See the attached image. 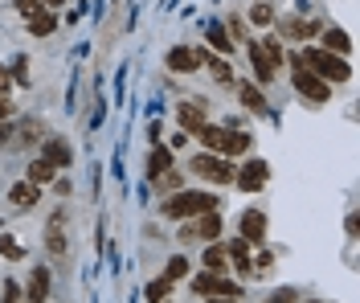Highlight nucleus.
<instances>
[{
	"label": "nucleus",
	"instance_id": "f257e3e1",
	"mask_svg": "<svg viewBox=\"0 0 360 303\" xmlns=\"http://www.w3.org/2000/svg\"><path fill=\"white\" fill-rule=\"evenodd\" d=\"M221 205L213 193H172L168 201H164V217H172V221H188V217H201V213H213Z\"/></svg>",
	"mask_w": 360,
	"mask_h": 303
},
{
	"label": "nucleus",
	"instance_id": "f03ea898",
	"mask_svg": "<svg viewBox=\"0 0 360 303\" xmlns=\"http://www.w3.org/2000/svg\"><path fill=\"white\" fill-rule=\"evenodd\" d=\"M299 66H307V70H311L315 78H323L328 86H332V82H348V78H352V66H348L344 58H336V53H323V49H307V53L299 58Z\"/></svg>",
	"mask_w": 360,
	"mask_h": 303
},
{
	"label": "nucleus",
	"instance_id": "7ed1b4c3",
	"mask_svg": "<svg viewBox=\"0 0 360 303\" xmlns=\"http://www.w3.org/2000/svg\"><path fill=\"white\" fill-rule=\"evenodd\" d=\"M201 181H209V185H233V164H225L221 156H213V152H197L193 156V164H188Z\"/></svg>",
	"mask_w": 360,
	"mask_h": 303
},
{
	"label": "nucleus",
	"instance_id": "20e7f679",
	"mask_svg": "<svg viewBox=\"0 0 360 303\" xmlns=\"http://www.w3.org/2000/svg\"><path fill=\"white\" fill-rule=\"evenodd\" d=\"M291 66H295L291 82H295V91L303 94V98H311V103H328V98H332V86H328L323 78H315L307 66H299V53L291 58Z\"/></svg>",
	"mask_w": 360,
	"mask_h": 303
},
{
	"label": "nucleus",
	"instance_id": "39448f33",
	"mask_svg": "<svg viewBox=\"0 0 360 303\" xmlns=\"http://www.w3.org/2000/svg\"><path fill=\"white\" fill-rule=\"evenodd\" d=\"M193 291L197 295H213V299H238L242 295V287L233 279H225V275H197L193 279Z\"/></svg>",
	"mask_w": 360,
	"mask_h": 303
},
{
	"label": "nucleus",
	"instance_id": "423d86ee",
	"mask_svg": "<svg viewBox=\"0 0 360 303\" xmlns=\"http://www.w3.org/2000/svg\"><path fill=\"white\" fill-rule=\"evenodd\" d=\"M266 181H270V164L266 160H246L238 172H233V185L246 188V193H258Z\"/></svg>",
	"mask_w": 360,
	"mask_h": 303
},
{
	"label": "nucleus",
	"instance_id": "0eeeda50",
	"mask_svg": "<svg viewBox=\"0 0 360 303\" xmlns=\"http://www.w3.org/2000/svg\"><path fill=\"white\" fill-rule=\"evenodd\" d=\"M246 246H262L266 242V213L262 209H246L242 213V233H238Z\"/></svg>",
	"mask_w": 360,
	"mask_h": 303
},
{
	"label": "nucleus",
	"instance_id": "6e6552de",
	"mask_svg": "<svg viewBox=\"0 0 360 303\" xmlns=\"http://www.w3.org/2000/svg\"><path fill=\"white\" fill-rule=\"evenodd\" d=\"M41 160L53 164V168H70V160H74V152H70L66 140H58V136H49V140L41 143Z\"/></svg>",
	"mask_w": 360,
	"mask_h": 303
},
{
	"label": "nucleus",
	"instance_id": "1a4fd4ad",
	"mask_svg": "<svg viewBox=\"0 0 360 303\" xmlns=\"http://www.w3.org/2000/svg\"><path fill=\"white\" fill-rule=\"evenodd\" d=\"M176 119H180V127H184V131H201V127H205V107H201V103H180Z\"/></svg>",
	"mask_w": 360,
	"mask_h": 303
},
{
	"label": "nucleus",
	"instance_id": "9d476101",
	"mask_svg": "<svg viewBox=\"0 0 360 303\" xmlns=\"http://www.w3.org/2000/svg\"><path fill=\"white\" fill-rule=\"evenodd\" d=\"M217 233H221V217H217V209L201 213V217L193 221V238H197V242H213Z\"/></svg>",
	"mask_w": 360,
	"mask_h": 303
},
{
	"label": "nucleus",
	"instance_id": "9b49d317",
	"mask_svg": "<svg viewBox=\"0 0 360 303\" xmlns=\"http://www.w3.org/2000/svg\"><path fill=\"white\" fill-rule=\"evenodd\" d=\"M8 201H13L17 209H29V205H37V201H41V188L29 185V181H21V185L8 188Z\"/></svg>",
	"mask_w": 360,
	"mask_h": 303
},
{
	"label": "nucleus",
	"instance_id": "f8f14e48",
	"mask_svg": "<svg viewBox=\"0 0 360 303\" xmlns=\"http://www.w3.org/2000/svg\"><path fill=\"white\" fill-rule=\"evenodd\" d=\"M323 53H336V58H348L352 53V41L344 29H323Z\"/></svg>",
	"mask_w": 360,
	"mask_h": 303
},
{
	"label": "nucleus",
	"instance_id": "ddd939ff",
	"mask_svg": "<svg viewBox=\"0 0 360 303\" xmlns=\"http://www.w3.org/2000/svg\"><path fill=\"white\" fill-rule=\"evenodd\" d=\"M45 295H49V271H33L29 275V291H25V303H45Z\"/></svg>",
	"mask_w": 360,
	"mask_h": 303
},
{
	"label": "nucleus",
	"instance_id": "4468645a",
	"mask_svg": "<svg viewBox=\"0 0 360 303\" xmlns=\"http://www.w3.org/2000/svg\"><path fill=\"white\" fill-rule=\"evenodd\" d=\"M225 258H233L242 275H254V262H250V246L242 242V238H229V246H225Z\"/></svg>",
	"mask_w": 360,
	"mask_h": 303
},
{
	"label": "nucleus",
	"instance_id": "2eb2a0df",
	"mask_svg": "<svg viewBox=\"0 0 360 303\" xmlns=\"http://www.w3.org/2000/svg\"><path fill=\"white\" fill-rule=\"evenodd\" d=\"M201 143H205V152H213V156H221V148H225V136H229V127H213V123H205L201 131Z\"/></svg>",
	"mask_w": 360,
	"mask_h": 303
},
{
	"label": "nucleus",
	"instance_id": "dca6fc26",
	"mask_svg": "<svg viewBox=\"0 0 360 303\" xmlns=\"http://www.w3.org/2000/svg\"><path fill=\"white\" fill-rule=\"evenodd\" d=\"M45 246H49V254H53V258H66V233H62V217H53V221H49V230H45Z\"/></svg>",
	"mask_w": 360,
	"mask_h": 303
},
{
	"label": "nucleus",
	"instance_id": "f3484780",
	"mask_svg": "<svg viewBox=\"0 0 360 303\" xmlns=\"http://www.w3.org/2000/svg\"><path fill=\"white\" fill-rule=\"evenodd\" d=\"M201 62H197V53L193 49H172L168 53V70H176V74H188V70H197Z\"/></svg>",
	"mask_w": 360,
	"mask_h": 303
},
{
	"label": "nucleus",
	"instance_id": "a211bd4d",
	"mask_svg": "<svg viewBox=\"0 0 360 303\" xmlns=\"http://www.w3.org/2000/svg\"><path fill=\"white\" fill-rule=\"evenodd\" d=\"M49 181H58V168H53V164H45L41 156H37V160L29 164V185H49Z\"/></svg>",
	"mask_w": 360,
	"mask_h": 303
},
{
	"label": "nucleus",
	"instance_id": "6ab92c4d",
	"mask_svg": "<svg viewBox=\"0 0 360 303\" xmlns=\"http://www.w3.org/2000/svg\"><path fill=\"white\" fill-rule=\"evenodd\" d=\"M250 58H254V78H258L262 86H270V78H274V66H270V62H266V53L258 49V41L250 46Z\"/></svg>",
	"mask_w": 360,
	"mask_h": 303
},
{
	"label": "nucleus",
	"instance_id": "aec40b11",
	"mask_svg": "<svg viewBox=\"0 0 360 303\" xmlns=\"http://www.w3.org/2000/svg\"><path fill=\"white\" fill-rule=\"evenodd\" d=\"M168 168H172V152H168V148H156V152L148 156V176H152V181H160Z\"/></svg>",
	"mask_w": 360,
	"mask_h": 303
},
{
	"label": "nucleus",
	"instance_id": "412c9836",
	"mask_svg": "<svg viewBox=\"0 0 360 303\" xmlns=\"http://www.w3.org/2000/svg\"><path fill=\"white\" fill-rule=\"evenodd\" d=\"M29 33H33V37H49V33H53V13H49V8H41V13H33V17H29Z\"/></svg>",
	"mask_w": 360,
	"mask_h": 303
},
{
	"label": "nucleus",
	"instance_id": "4be33fe9",
	"mask_svg": "<svg viewBox=\"0 0 360 303\" xmlns=\"http://www.w3.org/2000/svg\"><path fill=\"white\" fill-rule=\"evenodd\" d=\"M246 152H250V136H242V131H229L225 136L221 156H246Z\"/></svg>",
	"mask_w": 360,
	"mask_h": 303
},
{
	"label": "nucleus",
	"instance_id": "5701e85b",
	"mask_svg": "<svg viewBox=\"0 0 360 303\" xmlns=\"http://www.w3.org/2000/svg\"><path fill=\"white\" fill-rule=\"evenodd\" d=\"M238 94H242V103H246L254 115H266V98H262V91H258V86H242Z\"/></svg>",
	"mask_w": 360,
	"mask_h": 303
},
{
	"label": "nucleus",
	"instance_id": "b1692460",
	"mask_svg": "<svg viewBox=\"0 0 360 303\" xmlns=\"http://www.w3.org/2000/svg\"><path fill=\"white\" fill-rule=\"evenodd\" d=\"M225 262H229V258H225V246H209V250H205V271H209V275H221Z\"/></svg>",
	"mask_w": 360,
	"mask_h": 303
},
{
	"label": "nucleus",
	"instance_id": "393cba45",
	"mask_svg": "<svg viewBox=\"0 0 360 303\" xmlns=\"http://www.w3.org/2000/svg\"><path fill=\"white\" fill-rule=\"evenodd\" d=\"M209 41L217 53H233V41H229V33H225L221 25H209Z\"/></svg>",
	"mask_w": 360,
	"mask_h": 303
},
{
	"label": "nucleus",
	"instance_id": "a878e982",
	"mask_svg": "<svg viewBox=\"0 0 360 303\" xmlns=\"http://www.w3.org/2000/svg\"><path fill=\"white\" fill-rule=\"evenodd\" d=\"M184 275H188V258H168V266H164V279H172V283H176V279H184Z\"/></svg>",
	"mask_w": 360,
	"mask_h": 303
},
{
	"label": "nucleus",
	"instance_id": "bb28decb",
	"mask_svg": "<svg viewBox=\"0 0 360 303\" xmlns=\"http://www.w3.org/2000/svg\"><path fill=\"white\" fill-rule=\"evenodd\" d=\"M258 49L266 53L270 66H278V62H283V46H278V37H266V41H258Z\"/></svg>",
	"mask_w": 360,
	"mask_h": 303
},
{
	"label": "nucleus",
	"instance_id": "cd10ccee",
	"mask_svg": "<svg viewBox=\"0 0 360 303\" xmlns=\"http://www.w3.org/2000/svg\"><path fill=\"white\" fill-rule=\"evenodd\" d=\"M160 188H168V193H180V185H184V172H176V168H168L164 176L156 181Z\"/></svg>",
	"mask_w": 360,
	"mask_h": 303
},
{
	"label": "nucleus",
	"instance_id": "c85d7f7f",
	"mask_svg": "<svg viewBox=\"0 0 360 303\" xmlns=\"http://www.w3.org/2000/svg\"><path fill=\"white\" fill-rule=\"evenodd\" d=\"M168 291H172V279H164V275H160L156 283H148V299H152V303H160Z\"/></svg>",
	"mask_w": 360,
	"mask_h": 303
},
{
	"label": "nucleus",
	"instance_id": "c756f323",
	"mask_svg": "<svg viewBox=\"0 0 360 303\" xmlns=\"http://www.w3.org/2000/svg\"><path fill=\"white\" fill-rule=\"evenodd\" d=\"M0 254L17 262V258H25V246H21V242H13V238H0Z\"/></svg>",
	"mask_w": 360,
	"mask_h": 303
},
{
	"label": "nucleus",
	"instance_id": "7c9ffc66",
	"mask_svg": "<svg viewBox=\"0 0 360 303\" xmlns=\"http://www.w3.org/2000/svg\"><path fill=\"white\" fill-rule=\"evenodd\" d=\"M250 21L254 25H270L274 21V8H270V4H254V8H250Z\"/></svg>",
	"mask_w": 360,
	"mask_h": 303
},
{
	"label": "nucleus",
	"instance_id": "2f4dec72",
	"mask_svg": "<svg viewBox=\"0 0 360 303\" xmlns=\"http://www.w3.org/2000/svg\"><path fill=\"white\" fill-rule=\"evenodd\" d=\"M13 4H17V8H21V17H25V21H29V17H33V13H41V8H45L41 0H13Z\"/></svg>",
	"mask_w": 360,
	"mask_h": 303
},
{
	"label": "nucleus",
	"instance_id": "473e14b6",
	"mask_svg": "<svg viewBox=\"0 0 360 303\" xmlns=\"http://www.w3.org/2000/svg\"><path fill=\"white\" fill-rule=\"evenodd\" d=\"M0 299H4V303H21V291H17V283H4V291H0Z\"/></svg>",
	"mask_w": 360,
	"mask_h": 303
},
{
	"label": "nucleus",
	"instance_id": "72a5a7b5",
	"mask_svg": "<svg viewBox=\"0 0 360 303\" xmlns=\"http://www.w3.org/2000/svg\"><path fill=\"white\" fill-rule=\"evenodd\" d=\"M13 119V103H8V94H0V123H8Z\"/></svg>",
	"mask_w": 360,
	"mask_h": 303
},
{
	"label": "nucleus",
	"instance_id": "f704fd0d",
	"mask_svg": "<svg viewBox=\"0 0 360 303\" xmlns=\"http://www.w3.org/2000/svg\"><path fill=\"white\" fill-rule=\"evenodd\" d=\"M270 262H274V258H270V254H258V258H254V271L262 275V271H270Z\"/></svg>",
	"mask_w": 360,
	"mask_h": 303
},
{
	"label": "nucleus",
	"instance_id": "c9c22d12",
	"mask_svg": "<svg viewBox=\"0 0 360 303\" xmlns=\"http://www.w3.org/2000/svg\"><path fill=\"white\" fill-rule=\"evenodd\" d=\"M8 86H13V74L0 66V94H8Z\"/></svg>",
	"mask_w": 360,
	"mask_h": 303
},
{
	"label": "nucleus",
	"instance_id": "e433bc0d",
	"mask_svg": "<svg viewBox=\"0 0 360 303\" xmlns=\"http://www.w3.org/2000/svg\"><path fill=\"white\" fill-rule=\"evenodd\" d=\"M4 140H13V123H0V143Z\"/></svg>",
	"mask_w": 360,
	"mask_h": 303
},
{
	"label": "nucleus",
	"instance_id": "4c0bfd02",
	"mask_svg": "<svg viewBox=\"0 0 360 303\" xmlns=\"http://www.w3.org/2000/svg\"><path fill=\"white\" fill-rule=\"evenodd\" d=\"M45 8H62V4H66V0H41Z\"/></svg>",
	"mask_w": 360,
	"mask_h": 303
}]
</instances>
